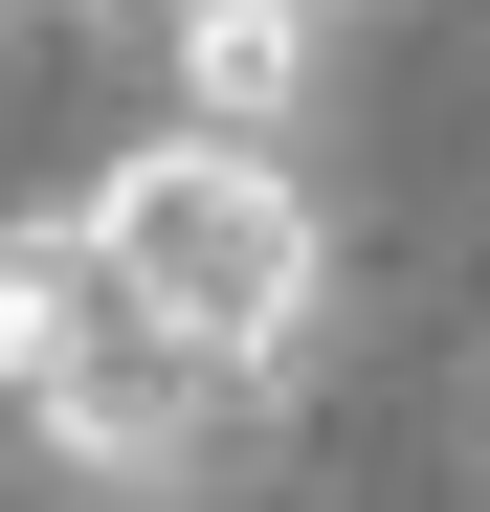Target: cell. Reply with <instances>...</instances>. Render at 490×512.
<instances>
[{
  "instance_id": "obj_2",
  "label": "cell",
  "mask_w": 490,
  "mask_h": 512,
  "mask_svg": "<svg viewBox=\"0 0 490 512\" xmlns=\"http://www.w3.org/2000/svg\"><path fill=\"white\" fill-rule=\"evenodd\" d=\"M67 223H90V245H112V290H134L156 334H201L223 379H268V401L312 379V312H335V223L290 201V134H201V112H179V134H134L112 179L67 201Z\"/></svg>"
},
{
  "instance_id": "obj_3",
  "label": "cell",
  "mask_w": 490,
  "mask_h": 512,
  "mask_svg": "<svg viewBox=\"0 0 490 512\" xmlns=\"http://www.w3.org/2000/svg\"><path fill=\"white\" fill-rule=\"evenodd\" d=\"M156 67H179L201 134H312V90H335V0H156Z\"/></svg>"
},
{
  "instance_id": "obj_4",
  "label": "cell",
  "mask_w": 490,
  "mask_h": 512,
  "mask_svg": "<svg viewBox=\"0 0 490 512\" xmlns=\"http://www.w3.org/2000/svg\"><path fill=\"white\" fill-rule=\"evenodd\" d=\"M468 446H490V334H468Z\"/></svg>"
},
{
  "instance_id": "obj_1",
  "label": "cell",
  "mask_w": 490,
  "mask_h": 512,
  "mask_svg": "<svg viewBox=\"0 0 490 512\" xmlns=\"http://www.w3.org/2000/svg\"><path fill=\"white\" fill-rule=\"evenodd\" d=\"M0 401H23V446L67 490H134V512L245 468V423H268V379H223L201 334H156L90 223H0Z\"/></svg>"
},
{
  "instance_id": "obj_5",
  "label": "cell",
  "mask_w": 490,
  "mask_h": 512,
  "mask_svg": "<svg viewBox=\"0 0 490 512\" xmlns=\"http://www.w3.org/2000/svg\"><path fill=\"white\" fill-rule=\"evenodd\" d=\"M335 23H357V0H335Z\"/></svg>"
}]
</instances>
